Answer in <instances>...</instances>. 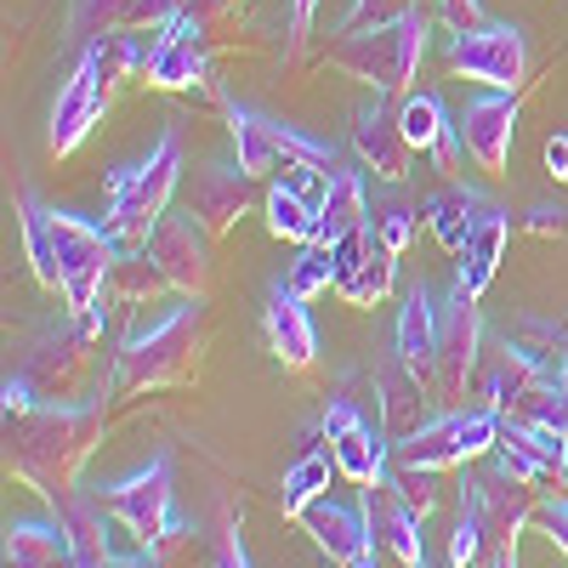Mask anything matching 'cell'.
I'll return each instance as SVG.
<instances>
[{
    "instance_id": "18",
    "label": "cell",
    "mask_w": 568,
    "mask_h": 568,
    "mask_svg": "<svg viewBox=\"0 0 568 568\" xmlns=\"http://www.w3.org/2000/svg\"><path fill=\"white\" fill-rule=\"evenodd\" d=\"M364 517H369L375 551L398 557L404 568L426 557V540H420V524H426V517L404 500V489H398L393 478H382V484H369V489H364Z\"/></svg>"
},
{
    "instance_id": "5",
    "label": "cell",
    "mask_w": 568,
    "mask_h": 568,
    "mask_svg": "<svg viewBox=\"0 0 568 568\" xmlns=\"http://www.w3.org/2000/svg\"><path fill=\"white\" fill-rule=\"evenodd\" d=\"M176 182H182V136L165 131L149 160L109 171V222L103 227L114 233L120 245H142L154 233V222L165 216Z\"/></svg>"
},
{
    "instance_id": "28",
    "label": "cell",
    "mask_w": 568,
    "mask_h": 568,
    "mask_svg": "<svg viewBox=\"0 0 568 568\" xmlns=\"http://www.w3.org/2000/svg\"><path fill=\"white\" fill-rule=\"evenodd\" d=\"M420 211H426V227L438 233V245L460 251V245H466V233L478 227V216L489 211V200H484V194H471V187H444V194H433Z\"/></svg>"
},
{
    "instance_id": "49",
    "label": "cell",
    "mask_w": 568,
    "mask_h": 568,
    "mask_svg": "<svg viewBox=\"0 0 568 568\" xmlns=\"http://www.w3.org/2000/svg\"><path fill=\"white\" fill-rule=\"evenodd\" d=\"M562 478H568V426H562Z\"/></svg>"
},
{
    "instance_id": "14",
    "label": "cell",
    "mask_w": 568,
    "mask_h": 568,
    "mask_svg": "<svg viewBox=\"0 0 568 568\" xmlns=\"http://www.w3.org/2000/svg\"><path fill=\"white\" fill-rule=\"evenodd\" d=\"M324 444H329V455H336V471L347 484L369 489V484L393 478V444H382V438H375V426L358 420L353 398H336L324 409Z\"/></svg>"
},
{
    "instance_id": "40",
    "label": "cell",
    "mask_w": 568,
    "mask_h": 568,
    "mask_svg": "<svg viewBox=\"0 0 568 568\" xmlns=\"http://www.w3.org/2000/svg\"><path fill=\"white\" fill-rule=\"evenodd\" d=\"M176 12H187V0H131L125 29H165Z\"/></svg>"
},
{
    "instance_id": "45",
    "label": "cell",
    "mask_w": 568,
    "mask_h": 568,
    "mask_svg": "<svg viewBox=\"0 0 568 568\" xmlns=\"http://www.w3.org/2000/svg\"><path fill=\"white\" fill-rule=\"evenodd\" d=\"M546 171H551L557 182H568V136H551V142H546Z\"/></svg>"
},
{
    "instance_id": "12",
    "label": "cell",
    "mask_w": 568,
    "mask_h": 568,
    "mask_svg": "<svg viewBox=\"0 0 568 568\" xmlns=\"http://www.w3.org/2000/svg\"><path fill=\"white\" fill-rule=\"evenodd\" d=\"M460 506L478 511V524H484L489 546H500V540H517V535H524V524H535L540 495H535V484L511 478V471L495 460L489 471H478V478H466Z\"/></svg>"
},
{
    "instance_id": "8",
    "label": "cell",
    "mask_w": 568,
    "mask_h": 568,
    "mask_svg": "<svg viewBox=\"0 0 568 568\" xmlns=\"http://www.w3.org/2000/svg\"><path fill=\"white\" fill-rule=\"evenodd\" d=\"M495 444H500V415L495 409H471V415L449 409V415H433L404 444H393V466L449 471V466H466V460L489 455Z\"/></svg>"
},
{
    "instance_id": "16",
    "label": "cell",
    "mask_w": 568,
    "mask_h": 568,
    "mask_svg": "<svg viewBox=\"0 0 568 568\" xmlns=\"http://www.w3.org/2000/svg\"><path fill=\"white\" fill-rule=\"evenodd\" d=\"M511 136H517V98H511V91H489V98L466 103V114H460V142H466V154L478 160V171L506 176V165H511Z\"/></svg>"
},
{
    "instance_id": "17",
    "label": "cell",
    "mask_w": 568,
    "mask_h": 568,
    "mask_svg": "<svg viewBox=\"0 0 568 568\" xmlns=\"http://www.w3.org/2000/svg\"><path fill=\"white\" fill-rule=\"evenodd\" d=\"M353 149H358V160L382 182H404L409 176L415 149H409V136L398 125V109L382 103V91H375V103H358L353 109Z\"/></svg>"
},
{
    "instance_id": "9",
    "label": "cell",
    "mask_w": 568,
    "mask_h": 568,
    "mask_svg": "<svg viewBox=\"0 0 568 568\" xmlns=\"http://www.w3.org/2000/svg\"><path fill=\"white\" fill-rule=\"evenodd\" d=\"M103 506L114 511V524L142 540V546H165L182 535L176 524V489H171V455H154L149 466H136L131 478L103 489Z\"/></svg>"
},
{
    "instance_id": "23",
    "label": "cell",
    "mask_w": 568,
    "mask_h": 568,
    "mask_svg": "<svg viewBox=\"0 0 568 568\" xmlns=\"http://www.w3.org/2000/svg\"><path fill=\"white\" fill-rule=\"evenodd\" d=\"M506 240H511V222H506V211H484L478 216V227L466 233V245L455 251V284L466 296H484L489 291V278L500 273V256H506Z\"/></svg>"
},
{
    "instance_id": "37",
    "label": "cell",
    "mask_w": 568,
    "mask_h": 568,
    "mask_svg": "<svg viewBox=\"0 0 568 568\" xmlns=\"http://www.w3.org/2000/svg\"><path fill=\"white\" fill-rule=\"evenodd\" d=\"M484 551H489V535H484V524H478V511L460 506L455 535H449V568H478Z\"/></svg>"
},
{
    "instance_id": "1",
    "label": "cell",
    "mask_w": 568,
    "mask_h": 568,
    "mask_svg": "<svg viewBox=\"0 0 568 568\" xmlns=\"http://www.w3.org/2000/svg\"><path fill=\"white\" fill-rule=\"evenodd\" d=\"M103 438L98 404H40L18 420H7V466L12 478L40 489L52 506H63L80 484V466Z\"/></svg>"
},
{
    "instance_id": "39",
    "label": "cell",
    "mask_w": 568,
    "mask_h": 568,
    "mask_svg": "<svg viewBox=\"0 0 568 568\" xmlns=\"http://www.w3.org/2000/svg\"><path fill=\"white\" fill-rule=\"evenodd\" d=\"M404 12H415V0H353V12L342 18V34H347V29H375V23H393V18H404Z\"/></svg>"
},
{
    "instance_id": "35",
    "label": "cell",
    "mask_w": 568,
    "mask_h": 568,
    "mask_svg": "<svg viewBox=\"0 0 568 568\" xmlns=\"http://www.w3.org/2000/svg\"><path fill=\"white\" fill-rule=\"evenodd\" d=\"M284 284L307 302V296H318V291H336V251L329 245H302V256L291 262V273H284Z\"/></svg>"
},
{
    "instance_id": "38",
    "label": "cell",
    "mask_w": 568,
    "mask_h": 568,
    "mask_svg": "<svg viewBox=\"0 0 568 568\" xmlns=\"http://www.w3.org/2000/svg\"><path fill=\"white\" fill-rule=\"evenodd\" d=\"M393 484L404 489V500L420 511V517H433L438 511V471H420V466H393Z\"/></svg>"
},
{
    "instance_id": "19",
    "label": "cell",
    "mask_w": 568,
    "mask_h": 568,
    "mask_svg": "<svg viewBox=\"0 0 568 568\" xmlns=\"http://www.w3.org/2000/svg\"><path fill=\"white\" fill-rule=\"evenodd\" d=\"M302 529L313 535V546H318L329 562H342V568L375 551L369 517H364V511H353V506H342V500H329V495H318V500L302 511Z\"/></svg>"
},
{
    "instance_id": "4",
    "label": "cell",
    "mask_w": 568,
    "mask_h": 568,
    "mask_svg": "<svg viewBox=\"0 0 568 568\" xmlns=\"http://www.w3.org/2000/svg\"><path fill=\"white\" fill-rule=\"evenodd\" d=\"M420 58H426V18L420 12H404V18L375 23V29H347L329 45V63L347 69L353 80H364L369 91H382V98L409 91Z\"/></svg>"
},
{
    "instance_id": "2",
    "label": "cell",
    "mask_w": 568,
    "mask_h": 568,
    "mask_svg": "<svg viewBox=\"0 0 568 568\" xmlns=\"http://www.w3.org/2000/svg\"><path fill=\"white\" fill-rule=\"evenodd\" d=\"M142 69H149V52H142V45H136L125 29H114V34H103V40H91L85 52H80L74 80L63 85V98H58V109H52L45 149H52V154H74L80 142L91 136V125L103 120V109L114 103L120 80H131V74H142Z\"/></svg>"
},
{
    "instance_id": "24",
    "label": "cell",
    "mask_w": 568,
    "mask_h": 568,
    "mask_svg": "<svg viewBox=\"0 0 568 568\" xmlns=\"http://www.w3.org/2000/svg\"><path fill=\"white\" fill-rule=\"evenodd\" d=\"M375 393H382V409H387V438L393 444H404L409 433H420V426L426 420H433V415H426V393H433V387H426L420 382V375L393 353V364L387 369H375Z\"/></svg>"
},
{
    "instance_id": "41",
    "label": "cell",
    "mask_w": 568,
    "mask_h": 568,
    "mask_svg": "<svg viewBox=\"0 0 568 568\" xmlns=\"http://www.w3.org/2000/svg\"><path fill=\"white\" fill-rule=\"evenodd\" d=\"M535 524H540V535H546V540L568 557V500H540Z\"/></svg>"
},
{
    "instance_id": "27",
    "label": "cell",
    "mask_w": 568,
    "mask_h": 568,
    "mask_svg": "<svg viewBox=\"0 0 568 568\" xmlns=\"http://www.w3.org/2000/svg\"><path fill=\"white\" fill-rule=\"evenodd\" d=\"M358 227H369L364 176L336 165V171H329V194H324V205H318V233H313V240H318V245H336V240H347V233H358Z\"/></svg>"
},
{
    "instance_id": "36",
    "label": "cell",
    "mask_w": 568,
    "mask_h": 568,
    "mask_svg": "<svg viewBox=\"0 0 568 568\" xmlns=\"http://www.w3.org/2000/svg\"><path fill=\"white\" fill-rule=\"evenodd\" d=\"M420 222H426V211H420V205H409L404 194H393V200H382V205L369 211V227L382 233V240H387L398 256L409 251V240L420 233Z\"/></svg>"
},
{
    "instance_id": "44",
    "label": "cell",
    "mask_w": 568,
    "mask_h": 568,
    "mask_svg": "<svg viewBox=\"0 0 568 568\" xmlns=\"http://www.w3.org/2000/svg\"><path fill=\"white\" fill-rule=\"evenodd\" d=\"M313 12L318 0H291V52H302V40L313 34Z\"/></svg>"
},
{
    "instance_id": "29",
    "label": "cell",
    "mask_w": 568,
    "mask_h": 568,
    "mask_svg": "<svg viewBox=\"0 0 568 568\" xmlns=\"http://www.w3.org/2000/svg\"><path fill=\"white\" fill-rule=\"evenodd\" d=\"M267 233L273 240H291V245H313V233H318V205L284 176L267 187Z\"/></svg>"
},
{
    "instance_id": "11",
    "label": "cell",
    "mask_w": 568,
    "mask_h": 568,
    "mask_svg": "<svg viewBox=\"0 0 568 568\" xmlns=\"http://www.w3.org/2000/svg\"><path fill=\"white\" fill-rule=\"evenodd\" d=\"M142 245H149V256L171 278V291H182V296H205L211 291V227L194 211L187 216H160Z\"/></svg>"
},
{
    "instance_id": "22",
    "label": "cell",
    "mask_w": 568,
    "mask_h": 568,
    "mask_svg": "<svg viewBox=\"0 0 568 568\" xmlns=\"http://www.w3.org/2000/svg\"><path fill=\"white\" fill-rule=\"evenodd\" d=\"M438 318L444 307L433 302L426 291V278L404 284V307H398V358L420 375L426 387H433V353H438Z\"/></svg>"
},
{
    "instance_id": "33",
    "label": "cell",
    "mask_w": 568,
    "mask_h": 568,
    "mask_svg": "<svg viewBox=\"0 0 568 568\" xmlns=\"http://www.w3.org/2000/svg\"><path fill=\"white\" fill-rule=\"evenodd\" d=\"M329 471H336V455H324V449H313V455H302L291 471H284V489H278V511L284 517H302L324 489H329Z\"/></svg>"
},
{
    "instance_id": "46",
    "label": "cell",
    "mask_w": 568,
    "mask_h": 568,
    "mask_svg": "<svg viewBox=\"0 0 568 568\" xmlns=\"http://www.w3.org/2000/svg\"><path fill=\"white\" fill-rule=\"evenodd\" d=\"M478 568H517V540H500L478 557Z\"/></svg>"
},
{
    "instance_id": "42",
    "label": "cell",
    "mask_w": 568,
    "mask_h": 568,
    "mask_svg": "<svg viewBox=\"0 0 568 568\" xmlns=\"http://www.w3.org/2000/svg\"><path fill=\"white\" fill-rule=\"evenodd\" d=\"M438 18L449 23V34H466V29H484V7L478 0H438Z\"/></svg>"
},
{
    "instance_id": "7",
    "label": "cell",
    "mask_w": 568,
    "mask_h": 568,
    "mask_svg": "<svg viewBox=\"0 0 568 568\" xmlns=\"http://www.w3.org/2000/svg\"><path fill=\"white\" fill-rule=\"evenodd\" d=\"M227 109V136L240 149V165L251 176H278V171H296V165H318V171H336V149L329 142H313L291 125H278L256 109H240V103H222Z\"/></svg>"
},
{
    "instance_id": "6",
    "label": "cell",
    "mask_w": 568,
    "mask_h": 568,
    "mask_svg": "<svg viewBox=\"0 0 568 568\" xmlns=\"http://www.w3.org/2000/svg\"><path fill=\"white\" fill-rule=\"evenodd\" d=\"M45 227H52V251H58V273H63V302L74 313H91L109 296V273L120 262V240L109 227L85 222V216H69V211H52V205H45Z\"/></svg>"
},
{
    "instance_id": "31",
    "label": "cell",
    "mask_w": 568,
    "mask_h": 568,
    "mask_svg": "<svg viewBox=\"0 0 568 568\" xmlns=\"http://www.w3.org/2000/svg\"><path fill=\"white\" fill-rule=\"evenodd\" d=\"M18 227H23V251H29V267L34 278L45 284V291H63V273H58V251H52V227H45V205L34 187H23V200H18Z\"/></svg>"
},
{
    "instance_id": "48",
    "label": "cell",
    "mask_w": 568,
    "mask_h": 568,
    "mask_svg": "<svg viewBox=\"0 0 568 568\" xmlns=\"http://www.w3.org/2000/svg\"><path fill=\"white\" fill-rule=\"evenodd\" d=\"M347 568H382V557L369 551V557H358V562H347Z\"/></svg>"
},
{
    "instance_id": "30",
    "label": "cell",
    "mask_w": 568,
    "mask_h": 568,
    "mask_svg": "<svg viewBox=\"0 0 568 568\" xmlns=\"http://www.w3.org/2000/svg\"><path fill=\"white\" fill-rule=\"evenodd\" d=\"M546 375V358L540 353H529V347H506L500 353V364L489 369V387H484V398H489V409L495 415H506L517 398H524L535 382Z\"/></svg>"
},
{
    "instance_id": "20",
    "label": "cell",
    "mask_w": 568,
    "mask_h": 568,
    "mask_svg": "<svg viewBox=\"0 0 568 568\" xmlns=\"http://www.w3.org/2000/svg\"><path fill=\"white\" fill-rule=\"evenodd\" d=\"M251 194H256V176L245 165H205V171H194V200H187V211H194L211 233H227L245 216Z\"/></svg>"
},
{
    "instance_id": "34",
    "label": "cell",
    "mask_w": 568,
    "mask_h": 568,
    "mask_svg": "<svg viewBox=\"0 0 568 568\" xmlns=\"http://www.w3.org/2000/svg\"><path fill=\"white\" fill-rule=\"evenodd\" d=\"M398 125H404L415 154H438V142L449 136V114H444V103L433 98V91H409V98L398 103Z\"/></svg>"
},
{
    "instance_id": "10",
    "label": "cell",
    "mask_w": 568,
    "mask_h": 568,
    "mask_svg": "<svg viewBox=\"0 0 568 568\" xmlns=\"http://www.w3.org/2000/svg\"><path fill=\"white\" fill-rule=\"evenodd\" d=\"M444 63L455 74H466V80H484L489 91H517V80L529 74V45H524V29L484 23V29L449 34Z\"/></svg>"
},
{
    "instance_id": "25",
    "label": "cell",
    "mask_w": 568,
    "mask_h": 568,
    "mask_svg": "<svg viewBox=\"0 0 568 568\" xmlns=\"http://www.w3.org/2000/svg\"><path fill=\"white\" fill-rule=\"evenodd\" d=\"M7 568H80V551L58 524H40V517H18L7 524Z\"/></svg>"
},
{
    "instance_id": "26",
    "label": "cell",
    "mask_w": 568,
    "mask_h": 568,
    "mask_svg": "<svg viewBox=\"0 0 568 568\" xmlns=\"http://www.w3.org/2000/svg\"><path fill=\"white\" fill-rule=\"evenodd\" d=\"M393 284H398V251L369 227L364 256H358L347 273H336V296L353 302V307H375V302H387V296H393Z\"/></svg>"
},
{
    "instance_id": "15",
    "label": "cell",
    "mask_w": 568,
    "mask_h": 568,
    "mask_svg": "<svg viewBox=\"0 0 568 568\" xmlns=\"http://www.w3.org/2000/svg\"><path fill=\"white\" fill-rule=\"evenodd\" d=\"M149 85H160V91H194V85H205L211 80V58H205V23L194 18V12H176L160 34H154V45H149Z\"/></svg>"
},
{
    "instance_id": "32",
    "label": "cell",
    "mask_w": 568,
    "mask_h": 568,
    "mask_svg": "<svg viewBox=\"0 0 568 568\" xmlns=\"http://www.w3.org/2000/svg\"><path fill=\"white\" fill-rule=\"evenodd\" d=\"M165 291H171V278L160 273V262L149 256V245L125 251V256L114 262V273H109V296H120V302H154V296H165Z\"/></svg>"
},
{
    "instance_id": "47",
    "label": "cell",
    "mask_w": 568,
    "mask_h": 568,
    "mask_svg": "<svg viewBox=\"0 0 568 568\" xmlns=\"http://www.w3.org/2000/svg\"><path fill=\"white\" fill-rule=\"evenodd\" d=\"M109 568H165V562L154 557V546H136V551H120Z\"/></svg>"
},
{
    "instance_id": "3",
    "label": "cell",
    "mask_w": 568,
    "mask_h": 568,
    "mask_svg": "<svg viewBox=\"0 0 568 568\" xmlns=\"http://www.w3.org/2000/svg\"><path fill=\"white\" fill-rule=\"evenodd\" d=\"M200 347H205V296H187L171 318H160V324H149V329H136V336H125L114 382H120L125 393L187 382V375H194V364H200Z\"/></svg>"
},
{
    "instance_id": "43",
    "label": "cell",
    "mask_w": 568,
    "mask_h": 568,
    "mask_svg": "<svg viewBox=\"0 0 568 568\" xmlns=\"http://www.w3.org/2000/svg\"><path fill=\"white\" fill-rule=\"evenodd\" d=\"M216 568H251L240 529H222V540H216Z\"/></svg>"
},
{
    "instance_id": "21",
    "label": "cell",
    "mask_w": 568,
    "mask_h": 568,
    "mask_svg": "<svg viewBox=\"0 0 568 568\" xmlns=\"http://www.w3.org/2000/svg\"><path fill=\"white\" fill-rule=\"evenodd\" d=\"M262 324H267V347H273L278 364H291V369L313 364L318 336H313V318H307V307H302V296L291 291V284H273V291H267Z\"/></svg>"
},
{
    "instance_id": "13",
    "label": "cell",
    "mask_w": 568,
    "mask_h": 568,
    "mask_svg": "<svg viewBox=\"0 0 568 568\" xmlns=\"http://www.w3.org/2000/svg\"><path fill=\"white\" fill-rule=\"evenodd\" d=\"M478 347H484V318H478V296H466L455 284V296L438 318V353H433V393L438 398H460L471 369H478Z\"/></svg>"
},
{
    "instance_id": "50",
    "label": "cell",
    "mask_w": 568,
    "mask_h": 568,
    "mask_svg": "<svg viewBox=\"0 0 568 568\" xmlns=\"http://www.w3.org/2000/svg\"><path fill=\"white\" fill-rule=\"evenodd\" d=\"M562 358H568V353H562Z\"/></svg>"
}]
</instances>
